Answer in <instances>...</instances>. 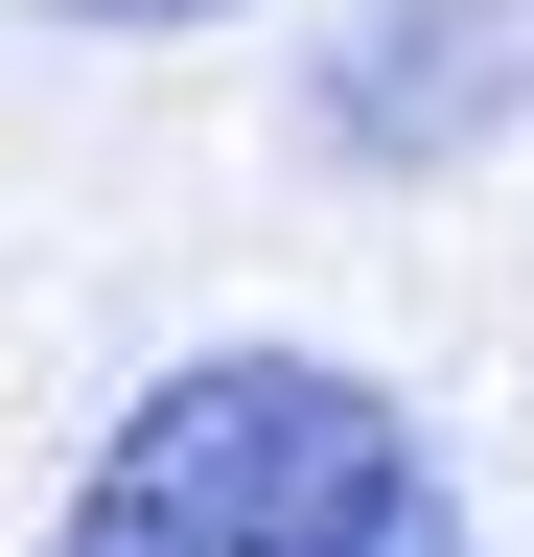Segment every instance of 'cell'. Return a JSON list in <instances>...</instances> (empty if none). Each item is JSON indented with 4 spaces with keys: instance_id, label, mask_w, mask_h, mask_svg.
Instances as JSON below:
<instances>
[{
    "instance_id": "3",
    "label": "cell",
    "mask_w": 534,
    "mask_h": 557,
    "mask_svg": "<svg viewBox=\"0 0 534 557\" xmlns=\"http://www.w3.org/2000/svg\"><path fill=\"white\" fill-rule=\"evenodd\" d=\"M24 24H233V0H24Z\"/></svg>"
},
{
    "instance_id": "2",
    "label": "cell",
    "mask_w": 534,
    "mask_h": 557,
    "mask_svg": "<svg viewBox=\"0 0 534 557\" xmlns=\"http://www.w3.org/2000/svg\"><path fill=\"white\" fill-rule=\"evenodd\" d=\"M511 94H534V0H349L302 116L349 139V163H464Z\"/></svg>"
},
{
    "instance_id": "1",
    "label": "cell",
    "mask_w": 534,
    "mask_h": 557,
    "mask_svg": "<svg viewBox=\"0 0 534 557\" xmlns=\"http://www.w3.org/2000/svg\"><path fill=\"white\" fill-rule=\"evenodd\" d=\"M47 557H464V487L349 348H186L163 395H116Z\"/></svg>"
}]
</instances>
